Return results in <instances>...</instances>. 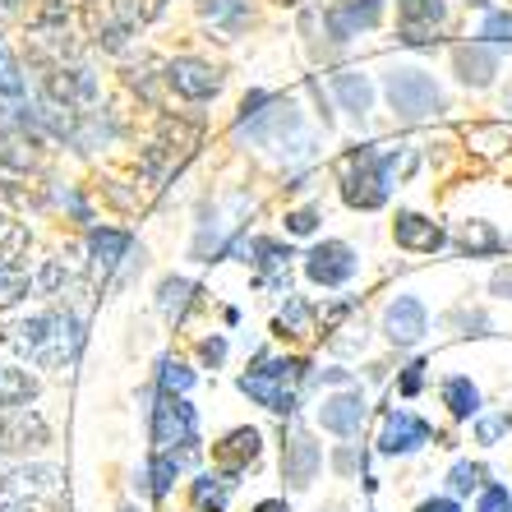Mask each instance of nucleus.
Here are the masks:
<instances>
[{
    "label": "nucleus",
    "mask_w": 512,
    "mask_h": 512,
    "mask_svg": "<svg viewBox=\"0 0 512 512\" xmlns=\"http://www.w3.org/2000/svg\"><path fill=\"white\" fill-rule=\"evenodd\" d=\"M93 33L88 0H37L28 14V60H84V42Z\"/></svg>",
    "instance_id": "obj_1"
},
{
    "label": "nucleus",
    "mask_w": 512,
    "mask_h": 512,
    "mask_svg": "<svg viewBox=\"0 0 512 512\" xmlns=\"http://www.w3.org/2000/svg\"><path fill=\"white\" fill-rule=\"evenodd\" d=\"M10 342L19 346V356L33 360L37 370H65L84 346V319L65 310H42L28 323H19Z\"/></svg>",
    "instance_id": "obj_2"
},
{
    "label": "nucleus",
    "mask_w": 512,
    "mask_h": 512,
    "mask_svg": "<svg viewBox=\"0 0 512 512\" xmlns=\"http://www.w3.org/2000/svg\"><path fill=\"white\" fill-rule=\"evenodd\" d=\"M393 167L397 157H383L374 153V148H351V153L342 157V167H337V176H342V199L351 203V208H383L388 203V185H393Z\"/></svg>",
    "instance_id": "obj_3"
},
{
    "label": "nucleus",
    "mask_w": 512,
    "mask_h": 512,
    "mask_svg": "<svg viewBox=\"0 0 512 512\" xmlns=\"http://www.w3.org/2000/svg\"><path fill=\"white\" fill-rule=\"evenodd\" d=\"M203 139V125L199 120H180V116H167L162 125H157L153 143H148V153H143V176L153 180V185H162V180H171L185 162L194 157V148H199Z\"/></svg>",
    "instance_id": "obj_4"
},
{
    "label": "nucleus",
    "mask_w": 512,
    "mask_h": 512,
    "mask_svg": "<svg viewBox=\"0 0 512 512\" xmlns=\"http://www.w3.org/2000/svg\"><path fill=\"white\" fill-rule=\"evenodd\" d=\"M42 102L60 111H93L97 107V74L88 70V60H51V65H33Z\"/></svg>",
    "instance_id": "obj_5"
},
{
    "label": "nucleus",
    "mask_w": 512,
    "mask_h": 512,
    "mask_svg": "<svg viewBox=\"0 0 512 512\" xmlns=\"http://www.w3.org/2000/svg\"><path fill=\"white\" fill-rule=\"evenodd\" d=\"M305 370H310L305 360L259 356V365L240 379V393L254 397V402L268 406V411H277V416H291V411H296V383Z\"/></svg>",
    "instance_id": "obj_6"
},
{
    "label": "nucleus",
    "mask_w": 512,
    "mask_h": 512,
    "mask_svg": "<svg viewBox=\"0 0 512 512\" xmlns=\"http://www.w3.org/2000/svg\"><path fill=\"white\" fill-rule=\"evenodd\" d=\"M153 448L157 453H176L180 462H190L199 453V420L194 406L176 393H162L153 406Z\"/></svg>",
    "instance_id": "obj_7"
},
{
    "label": "nucleus",
    "mask_w": 512,
    "mask_h": 512,
    "mask_svg": "<svg viewBox=\"0 0 512 512\" xmlns=\"http://www.w3.org/2000/svg\"><path fill=\"white\" fill-rule=\"evenodd\" d=\"M388 102L397 120H429L443 111V93L425 70H393L388 74Z\"/></svg>",
    "instance_id": "obj_8"
},
{
    "label": "nucleus",
    "mask_w": 512,
    "mask_h": 512,
    "mask_svg": "<svg viewBox=\"0 0 512 512\" xmlns=\"http://www.w3.org/2000/svg\"><path fill=\"white\" fill-rule=\"evenodd\" d=\"M60 471L56 466H24L0 480V512H33L37 503H47L60 494Z\"/></svg>",
    "instance_id": "obj_9"
},
{
    "label": "nucleus",
    "mask_w": 512,
    "mask_h": 512,
    "mask_svg": "<svg viewBox=\"0 0 512 512\" xmlns=\"http://www.w3.org/2000/svg\"><path fill=\"white\" fill-rule=\"evenodd\" d=\"M162 14H167V0H111L107 24L97 28V42L107 51H125V42Z\"/></svg>",
    "instance_id": "obj_10"
},
{
    "label": "nucleus",
    "mask_w": 512,
    "mask_h": 512,
    "mask_svg": "<svg viewBox=\"0 0 512 512\" xmlns=\"http://www.w3.org/2000/svg\"><path fill=\"white\" fill-rule=\"evenodd\" d=\"M162 79H167V88L176 97H185V102H213V97L222 93V70L208 65V60H194V56L171 60L167 70H162Z\"/></svg>",
    "instance_id": "obj_11"
},
{
    "label": "nucleus",
    "mask_w": 512,
    "mask_h": 512,
    "mask_svg": "<svg viewBox=\"0 0 512 512\" xmlns=\"http://www.w3.org/2000/svg\"><path fill=\"white\" fill-rule=\"evenodd\" d=\"M47 439H51V429L33 406H5V411H0V457L33 453V448H42Z\"/></svg>",
    "instance_id": "obj_12"
},
{
    "label": "nucleus",
    "mask_w": 512,
    "mask_h": 512,
    "mask_svg": "<svg viewBox=\"0 0 512 512\" xmlns=\"http://www.w3.org/2000/svg\"><path fill=\"white\" fill-rule=\"evenodd\" d=\"M448 19V5L443 0H397V37L406 47H425V42H439V28Z\"/></svg>",
    "instance_id": "obj_13"
},
{
    "label": "nucleus",
    "mask_w": 512,
    "mask_h": 512,
    "mask_svg": "<svg viewBox=\"0 0 512 512\" xmlns=\"http://www.w3.org/2000/svg\"><path fill=\"white\" fill-rule=\"evenodd\" d=\"M305 273L319 286H346L351 273H356V250L346 240H323V245H314L305 254Z\"/></svg>",
    "instance_id": "obj_14"
},
{
    "label": "nucleus",
    "mask_w": 512,
    "mask_h": 512,
    "mask_svg": "<svg viewBox=\"0 0 512 512\" xmlns=\"http://www.w3.org/2000/svg\"><path fill=\"white\" fill-rule=\"evenodd\" d=\"M379 10L383 0H333L323 10V28H328L333 42H351V37H360L365 28L379 24Z\"/></svg>",
    "instance_id": "obj_15"
},
{
    "label": "nucleus",
    "mask_w": 512,
    "mask_h": 512,
    "mask_svg": "<svg viewBox=\"0 0 512 512\" xmlns=\"http://www.w3.org/2000/svg\"><path fill=\"white\" fill-rule=\"evenodd\" d=\"M319 466H323V448L305 429H291V439L282 443V471L291 480V489H310L314 476H319Z\"/></svg>",
    "instance_id": "obj_16"
},
{
    "label": "nucleus",
    "mask_w": 512,
    "mask_h": 512,
    "mask_svg": "<svg viewBox=\"0 0 512 512\" xmlns=\"http://www.w3.org/2000/svg\"><path fill=\"white\" fill-rule=\"evenodd\" d=\"M28 111H33V102H28L24 65H19V56H14L5 42H0V116H5V120H19V125H24Z\"/></svg>",
    "instance_id": "obj_17"
},
{
    "label": "nucleus",
    "mask_w": 512,
    "mask_h": 512,
    "mask_svg": "<svg viewBox=\"0 0 512 512\" xmlns=\"http://www.w3.org/2000/svg\"><path fill=\"white\" fill-rule=\"evenodd\" d=\"M259 448H263V439H259V429H231L222 443H213V462H217V471L236 485V476L245 471V466H254L259 462Z\"/></svg>",
    "instance_id": "obj_18"
},
{
    "label": "nucleus",
    "mask_w": 512,
    "mask_h": 512,
    "mask_svg": "<svg viewBox=\"0 0 512 512\" xmlns=\"http://www.w3.org/2000/svg\"><path fill=\"white\" fill-rule=\"evenodd\" d=\"M429 439V425L420 416H411V411H388L383 416V429H379V453L388 457H402V453H416L420 443Z\"/></svg>",
    "instance_id": "obj_19"
},
{
    "label": "nucleus",
    "mask_w": 512,
    "mask_h": 512,
    "mask_svg": "<svg viewBox=\"0 0 512 512\" xmlns=\"http://www.w3.org/2000/svg\"><path fill=\"white\" fill-rule=\"evenodd\" d=\"M37 143L42 134H28V130H10V125H0V176H14L24 180L37 171Z\"/></svg>",
    "instance_id": "obj_20"
},
{
    "label": "nucleus",
    "mask_w": 512,
    "mask_h": 512,
    "mask_svg": "<svg viewBox=\"0 0 512 512\" xmlns=\"http://www.w3.org/2000/svg\"><path fill=\"white\" fill-rule=\"evenodd\" d=\"M319 425L337 439H356L360 425H365V397L356 388H346V393H333L328 402L319 406Z\"/></svg>",
    "instance_id": "obj_21"
},
{
    "label": "nucleus",
    "mask_w": 512,
    "mask_h": 512,
    "mask_svg": "<svg viewBox=\"0 0 512 512\" xmlns=\"http://www.w3.org/2000/svg\"><path fill=\"white\" fill-rule=\"evenodd\" d=\"M425 328H429V314L416 296H397L393 305H388V314H383V333H388V342H397V346L420 342Z\"/></svg>",
    "instance_id": "obj_22"
},
{
    "label": "nucleus",
    "mask_w": 512,
    "mask_h": 512,
    "mask_svg": "<svg viewBox=\"0 0 512 512\" xmlns=\"http://www.w3.org/2000/svg\"><path fill=\"white\" fill-rule=\"evenodd\" d=\"M453 70L466 88H489L494 74H499V51L485 47V42H466L453 51Z\"/></svg>",
    "instance_id": "obj_23"
},
{
    "label": "nucleus",
    "mask_w": 512,
    "mask_h": 512,
    "mask_svg": "<svg viewBox=\"0 0 512 512\" xmlns=\"http://www.w3.org/2000/svg\"><path fill=\"white\" fill-rule=\"evenodd\" d=\"M393 236H397V245L411 250V254H434V250L448 245V236H443L439 222H429V217H420V213H397Z\"/></svg>",
    "instance_id": "obj_24"
},
{
    "label": "nucleus",
    "mask_w": 512,
    "mask_h": 512,
    "mask_svg": "<svg viewBox=\"0 0 512 512\" xmlns=\"http://www.w3.org/2000/svg\"><path fill=\"white\" fill-rule=\"evenodd\" d=\"M88 254H93V273H116V263L130 254V231H116V227H102L88 236Z\"/></svg>",
    "instance_id": "obj_25"
},
{
    "label": "nucleus",
    "mask_w": 512,
    "mask_h": 512,
    "mask_svg": "<svg viewBox=\"0 0 512 512\" xmlns=\"http://www.w3.org/2000/svg\"><path fill=\"white\" fill-rule=\"evenodd\" d=\"M333 93H337V102H342V111H351L356 120H365L374 111V88H370V79H365V74H356V70L337 74Z\"/></svg>",
    "instance_id": "obj_26"
},
{
    "label": "nucleus",
    "mask_w": 512,
    "mask_h": 512,
    "mask_svg": "<svg viewBox=\"0 0 512 512\" xmlns=\"http://www.w3.org/2000/svg\"><path fill=\"white\" fill-rule=\"evenodd\" d=\"M37 393H42V383H37L28 370L0 365V411H5V406H28V402H37Z\"/></svg>",
    "instance_id": "obj_27"
},
{
    "label": "nucleus",
    "mask_w": 512,
    "mask_h": 512,
    "mask_svg": "<svg viewBox=\"0 0 512 512\" xmlns=\"http://www.w3.org/2000/svg\"><path fill=\"white\" fill-rule=\"evenodd\" d=\"M199 14L222 33H240L250 24V0H199Z\"/></svg>",
    "instance_id": "obj_28"
},
{
    "label": "nucleus",
    "mask_w": 512,
    "mask_h": 512,
    "mask_svg": "<svg viewBox=\"0 0 512 512\" xmlns=\"http://www.w3.org/2000/svg\"><path fill=\"white\" fill-rule=\"evenodd\" d=\"M443 406H448L457 420L480 416V388L471 379H462V374H453V379L443 383Z\"/></svg>",
    "instance_id": "obj_29"
},
{
    "label": "nucleus",
    "mask_w": 512,
    "mask_h": 512,
    "mask_svg": "<svg viewBox=\"0 0 512 512\" xmlns=\"http://www.w3.org/2000/svg\"><path fill=\"white\" fill-rule=\"evenodd\" d=\"M33 277H28L24 263H14V259H0V310H14L19 300L33 291Z\"/></svg>",
    "instance_id": "obj_30"
},
{
    "label": "nucleus",
    "mask_w": 512,
    "mask_h": 512,
    "mask_svg": "<svg viewBox=\"0 0 512 512\" xmlns=\"http://www.w3.org/2000/svg\"><path fill=\"white\" fill-rule=\"evenodd\" d=\"M457 245H462V254L480 259V254H499L503 250V236L489 227V222H466L462 236H457Z\"/></svg>",
    "instance_id": "obj_31"
},
{
    "label": "nucleus",
    "mask_w": 512,
    "mask_h": 512,
    "mask_svg": "<svg viewBox=\"0 0 512 512\" xmlns=\"http://www.w3.org/2000/svg\"><path fill=\"white\" fill-rule=\"evenodd\" d=\"M194 286L185 282V277H167V282L157 286V310L167 314V319H180L185 314V300H190Z\"/></svg>",
    "instance_id": "obj_32"
},
{
    "label": "nucleus",
    "mask_w": 512,
    "mask_h": 512,
    "mask_svg": "<svg viewBox=\"0 0 512 512\" xmlns=\"http://www.w3.org/2000/svg\"><path fill=\"white\" fill-rule=\"evenodd\" d=\"M227 485H231L227 476H199L194 480V503H199L203 512H222V489Z\"/></svg>",
    "instance_id": "obj_33"
},
{
    "label": "nucleus",
    "mask_w": 512,
    "mask_h": 512,
    "mask_svg": "<svg viewBox=\"0 0 512 512\" xmlns=\"http://www.w3.org/2000/svg\"><path fill=\"white\" fill-rule=\"evenodd\" d=\"M24 245H28V231L19 227V222L5 213V208H0V259H14V254L24 250Z\"/></svg>",
    "instance_id": "obj_34"
},
{
    "label": "nucleus",
    "mask_w": 512,
    "mask_h": 512,
    "mask_svg": "<svg viewBox=\"0 0 512 512\" xmlns=\"http://www.w3.org/2000/svg\"><path fill=\"white\" fill-rule=\"evenodd\" d=\"M277 328H282V337L286 333L305 337V333H310V305H305V300H286V310H282V319H277Z\"/></svg>",
    "instance_id": "obj_35"
},
{
    "label": "nucleus",
    "mask_w": 512,
    "mask_h": 512,
    "mask_svg": "<svg viewBox=\"0 0 512 512\" xmlns=\"http://www.w3.org/2000/svg\"><path fill=\"white\" fill-rule=\"evenodd\" d=\"M254 254H259V268H277V273H286V263H291V245H277V240H254L250 245Z\"/></svg>",
    "instance_id": "obj_36"
},
{
    "label": "nucleus",
    "mask_w": 512,
    "mask_h": 512,
    "mask_svg": "<svg viewBox=\"0 0 512 512\" xmlns=\"http://www.w3.org/2000/svg\"><path fill=\"white\" fill-rule=\"evenodd\" d=\"M180 466H185V462H180L176 453H157L153 457V489H157V494H167L171 480L180 476Z\"/></svg>",
    "instance_id": "obj_37"
},
{
    "label": "nucleus",
    "mask_w": 512,
    "mask_h": 512,
    "mask_svg": "<svg viewBox=\"0 0 512 512\" xmlns=\"http://www.w3.org/2000/svg\"><path fill=\"white\" fill-rule=\"evenodd\" d=\"M480 476H485V471H480L476 462H457L453 471H448V489H453V494H471V489H480Z\"/></svg>",
    "instance_id": "obj_38"
},
{
    "label": "nucleus",
    "mask_w": 512,
    "mask_h": 512,
    "mask_svg": "<svg viewBox=\"0 0 512 512\" xmlns=\"http://www.w3.org/2000/svg\"><path fill=\"white\" fill-rule=\"evenodd\" d=\"M190 383L194 374L185 370V365H176V360H162V393H190Z\"/></svg>",
    "instance_id": "obj_39"
},
{
    "label": "nucleus",
    "mask_w": 512,
    "mask_h": 512,
    "mask_svg": "<svg viewBox=\"0 0 512 512\" xmlns=\"http://www.w3.org/2000/svg\"><path fill=\"white\" fill-rule=\"evenodd\" d=\"M476 512H512V494L508 485H489L485 494H480V508Z\"/></svg>",
    "instance_id": "obj_40"
},
{
    "label": "nucleus",
    "mask_w": 512,
    "mask_h": 512,
    "mask_svg": "<svg viewBox=\"0 0 512 512\" xmlns=\"http://www.w3.org/2000/svg\"><path fill=\"white\" fill-rule=\"evenodd\" d=\"M425 360H411V365H406V374H402V383H397V388H402V397H416L420 388H425Z\"/></svg>",
    "instance_id": "obj_41"
},
{
    "label": "nucleus",
    "mask_w": 512,
    "mask_h": 512,
    "mask_svg": "<svg viewBox=\"0 0 512 512\" xmlns=\"http://www.w3.org/2000/svg\"><path fill=\"white\" fill-rule=\"evenodd\" d=\"M314 227H319V213H314V208H300V213H286V231H291V236H310Z\"/></svg>",
    "instance_id": "obj_42"
},
{
    "label": "nucleus",
    "mask_w": 512,
    "mask_h": 512,
    "mask_svg": "<svg viewBox=\"0 0 512 512\" xmlns=\"http://www.w3.org/2000/svg\"><path fill=\"white\" fill-rule=\"evenodd\" d=\"M485 37H494V42H512V14H489Z\"/></svg>",
    "instance_id": "obj_43"
},
{
    "label": "nucleus",
    "mask_w": 512,
    "mask_h": 512,
    "mask_svg": "<svg viewBox=\"0 0 512 512\" xmlns=\"http://www.w3.org/2000/svg\"><path fill=\"white\" fill-rule=\"evenodd\" d=\"M508 425H512L508 416H489V420H480V425H476L480 443H494V439H499V434H503V429H508Z\"/></svg>",
    "instance_id": "obj_44"
},
{
    "label": "nucleus",
    "mask_w": 512,
    "mask_h": 512,
    "mask_svg": "<svg viewBox=\"0 0 512 512\" xmlns=\"http://www.w3.org/2000/svg\"><path fill=\"white\" fill-rule=\"evenodd\" d=\"M199 351H203V360H208V365H222V360H227V342H222V337H208Z\"/></svg>",
    "instance_id": "obj_45"
},
{
    "label": "nucleus",
    "mask_w": 512,
    "mask_h": 512,
    "mask_svg": "<svg viewBox=\"0 0 512 512\" xmlns=\"http://www.w3.org/2000/svg\"><path fill=\"white\" fill-rule=\"evenodd\" d=\"M19 10H24V0H0V33L19 19Z\"/></svg>",
    "instance_id": "obj_46"
},
{
    "label": "nucleus",
    "mask_w": 512,
    "mask_h": 512,
    "mask_svg": "<svg viewBox=\"0 0 512 512\" xmlns=\"http://www.w3.org/2000/svg\"><path fill=\"white\" fill-rule=\"evenodd\" d=\"M333 466H337V471H342V476H351V471H356V466H360L356 448H342V453H337V457H333Z\"/></svg>",
    "instance_id": "obj_47"
},
{
    "label": "nucleus",
    "mask_w": 512,
    "mask_h": 512,
    "mask_svg": "<svg viewBox=\"0 0 512 512\" xmlns=\"http://www.w3.org/2000/svg\"><path fill=\"white\" fill-rule=\"evenodd\" d=\"M416 512H462V508H457V499H425Z\"/></svg>",
    "instance_id": "obj_48"
},
{
    "label": "nucleus",
    "mask_w": 512,
    "mask_h": 512,
    "mask_svg": "<svg viewBox=\"0 0 512 512\" xmlns=\"http://www.w3.org/2000/svg\"><path fill=\"white\" fill-rule=\"evenodd\" d=\"M254 512H291V508H286L282 499H263V503H259V508H254Z\"/></svg>",
    "instance_id": "obj_49"
},
{
    "label": "nucleus",
    "mask_w": 512,
    "mask_h": 512,
    "mask_svg": "<svg viewBox=\"0 0 512 512\" xmlns=\"http://www.w3.org/2000/svg\"><path fill=\"white\" fill-rule=\"evenodd\" d=\"M503 111H508V116H512V88H508V97H503Z\"/></svg>",
    "instance_id": "obj_50"
},
{
    "label": "nucleus",
    "mask_w": 512,
    "mask_h": 512,
    "mask_svg": "<svg viewBox=\"0 0 512 512\" xmlns=\"http://www.w3.org/2000/svg\"><path fill=\"white\" fill-rule=\"evenodd\" d=\"M277 5H305V0H277Z\"/></svg>",
    "instance_id": "obj_51"
},
{
    "label": "nucleus",
    "mask_w": 512,
    "mask_h": 512,
    "mask_svg": "<svg viewBox=\"0 0 512 512\" xmlns=\"http://www.w3.org/2000/svg\"><path fill=\"white\" fill-rule=\"evenodd\" d=\"M471 5H480V10H485V5H489V0H471Z\"/></svg>",
    "instance_id": "obj_52"
}]
</instances>
